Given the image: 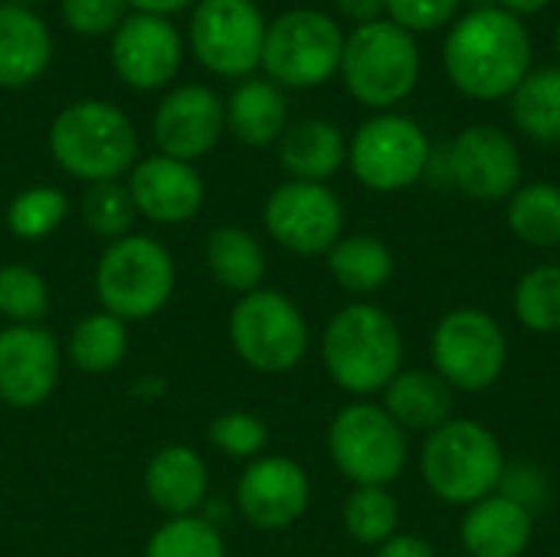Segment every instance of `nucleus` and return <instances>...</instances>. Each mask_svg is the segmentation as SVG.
Returning a JSON list of instances; mask_svg holds the SVG:
<instances>
[{"instance_id":"nucleus-39","label":"nucleus","mask_w":560,"mask_h":557,"mask_svg":"<svg viewBox=\"0 0 560 557\" xmlns=\"http://www.w3.org/2000/svg\"><path fill=\"white\" fill-rule=\"evenodd\" d=\"M463 0H387V20L407 33H433L459 16Z\"/></svg>"},{"instance_id":"nucleus-7","label":"nucleus","mask_w":560,"mask_h":557,"mask_svg":"<svg viewBox=\"0 0 560 557\" xmlns=\"http://www.w3.org/2000/svg\"><path fill=\"white\" fill-rule=\"evenodd\" d=\"M345 30L315 7H292L269 20L262 69L279 89H318L341 72Z\"/></svg>"},{"instance_id":"nucleus-10","label":"nucleus","mask_w":560,"mask_h":557,"mask_svg":"<svg viewBox=\"0 0 560 557\" xmlns=\"http://www.w3.org/2000/svg\"><path fill=\"white\" fill-rule=\"evenodd\" d=\"M269 20L256 0H197L187 16L194 59L220 79H249L262 66Z\"/></svg>"},{"instance_id":"nucleus-12","label":"nucleus","mask_w":560,"mask_h":557,"mask_svg":"<svg viewBox=\"0 0 560 557\" xmlns=\"http://www.w3.org/2000/svg\"><path fill=\"white\" fill-rule=\"evenodd\" d=\"M433 371L466 394L489 391L509 364V338L495 315L482 309H453L446 312L430 338Z\"/></svg>"},{"instance_id":"nucleus-21","label":"nucleus","mask_w":560,"mask_h":557,"mask_svg":"<svg viewBox=\"0 0 560 557\" xmlns=\"http://www.w3.org/2000/svg\"><path fill=\"white\" fill-rule=\"evenodd\" d=\"M144 492L151 506L167 519L197 515V509L207 502L210 492V469L197 450L171 443L148 460Z\"/></svg>"},{"instance_id":"nucleus-30","label":"nucleus","mask_w":560,"mask_h":557,"mask_svg":"<svg viewBox=\"0 0 560 557\" xmlns=\"http://www.w3.org/2000/svg\"><path fill=\"white\" fill-rule=\"evenodd\" d=\"M505 220L509 230L525 246H538V250L560 246V187L551 181L522 184L509 197Z\"/></svg>"},{"instance_id":"nucleus-13","label":"nucleus","mask_w":560,"mask_h":557,"mask_svg":"<svg viewBox=\"0 0 560 557\" xmlns=\"http://www.w3.org/2000/svg\"><path fill=\"white\" fill-rule=\"evenodd\" d=\"M266 233L295 256H328L345 236V207L328 184L285 181L262 207Z\"/></svg>"},{"instance_id":"nucleus-2","label":"nucleus","mask_w":560,"mask_h":557,"mask_svg":"<svg viewBox=\"0 0 560 557\" xmlns=\"http://www.w3.org/2000/svg\"><path fill=\"white\" fill-rule=\"evenodd\" d=\"M52 161L82 184L121 181L141 161L135 121L112 102L79 98L49 125Z\"/></svg>"},{"instance_id":"nucleus-3","label":"nucleus","mask_w":560,"mask_h":557,"mask_svg":"<svg viewBox=\"0 0 560 557\" xmlns=\"http://www.w3.org/2000/svg\"><path fill=\"white\" fill-rule=\"evenodd\" d=\"M322 361L345 394H384V387L404 371V335L381 305L351 302L325 325Z\"/></svg>"},{"instance_id":"nucleus-14","label":"nucleus","mask_w":560,"mask_h":557,"mask_svg":"<svg viewBox=\"0 0 560 557\" xmlns=\"http://www.w3.org/2000/svg\"><path fill=\"white\" fill-rule=\"evenodd\" d=\"M108 62L128 89L158 92L184 66V33L171 16L128 13L108 36Z\"/></svg>"},{"instance_id":"nucleus-5","label":"nucleus","mask_w":560,"mask_h":557,"mask_svg":"<svg viewBox=\"0 0 560 557\" xmlns=\"http://www.w3.org/2000/svg\"><path fill=\"white\" fill-rule=\"evenodd\" d=\"M420 46L413 33L394 20H374L354 26L345 36L341 79L354 102L374 112H390L400 105L420 82Z\"/></svg>"},{"instance_id":"nucleus-45","label":"nucleus","mask_w":560,"mask_h":557,"mask_svg":"<svg viewBox=\"0 0 560 557\" xmlns=\"http://www.w3.org/2000/svg\"><path fill=\"white\" fill-rule=\"evenodd\" d=\"M555 53H558V59H560V23H558V30H555Z\"/></svg>"},{"instance_id":"nucleus-36","label":"nucleus","mask_w":560,"mask_h":557,"mask_svg":"<svg viewBox=\"0 0 560 557\" xmlns=\"http://www.w3.org/2000/svg\"><path fill=\"white\" fill-rule=\"evenodd\" d=\"M135 204L128 194V184L121 181H102V184H89L85 197H82V220L85 227L98 236V240H121L131 233L135 227Z\"/></svg>"},{"instance_id":"nucleus-31","label":"nucleus","mask_w":560,"mask_h":557,"mask_svg":"<svg viewBox=\"0 0 560 557\" xmlns=\"http://www.w3.org/2000/svg\"><path fill=\"white\" fill-rule=\"evenodd\" d=\"M341 522H345V532L358 545L377 548L397 535L400 506L390 496V489H384V486H354V492L345 499Z\"/></svg>"},{"instance_id":"nucleus-20","label":"nucleus","mask_w":560,"mask_h":557,"mask_svg":"<svg viewBox=\"0 0 560 557\" xmlns=\"http://www.w3.org/2000/svg\"><path fill=\"white\" fill-rule=\"evenodd\" d=\"M459 538L469 557H522L535 538V512L492 492L466 509Z\"/></svg>"},{"instance_id":"nucleus-15","label":"nucleus","mask_w":560,"mask_h":557,"mask_svg":"<svg viewBox=\"0 0 560 557\" xmlns=\"http://www.w3.org/2000/svg\"><path fill=\"white\" fill-rule=\"evenodd\" d=\"M223 131H226L223 98L203 82H184L164 92L151 118V138L158 144V154L187 164L207 158L220 144Z\"/></svg>"},{"instance_id":"nucleus-4","label":"nucleus","mask_w":560,"mask_h":557,"mask_svg":"<svg viewBox=\"0 0 560 557\" xmlns=\"http://www.w3.org/2000/svg\"><path fill=\"white\" fill-rule=\"evenodd\" d=\"M505 450L499 437L479 420H446L427 433L420 453V476L427 489L446 506H476L499 492L505 476Z\"/></svg>"},{"instance_id":"nucleus-26","label":"nucleus","mask_w":560,"mask_h":557,"mask_svg":"<svg viewBox=\"0 0 560 557\" xmlns=\"http://www.w3.org/2000/svg\"><path fill=\"white\" fill-rule=\"evenodd\" d=\"M203 263H207V272L213 276V282L236 295H249V292L262 289L266 250L256 240V233H249L243 227H233V223L217 227L203 243Z\"/></svg>"},{"instance_id":"nucleus-44","label":"nucleus","mask_w":560,"mask_h":557,"mask_svg":"<svg viewBox=\"0 0 560 557\" xmlns=\"http://www.w3.org/2000/svg\"><path fill=\"white\" fill-rule=\"evenodd\" d=\"M551 0H499L502 10L515 13V16H532V13H541Z\"/></svg>"},{"instance_id":"nucleus-22","label":"nucleus","mask_w":560,"mask_h":557,"mask_svg":"<svg viewBox=\"0 0 560 557\" xmlns=\"http://www.w3.org/2000/svg\"><path fill=\"white\" fill-rule=\"evenodd\" d=\"M52 62V33L23 3H0V89L33 85Z\"/></svg>"},{"instance_id":"nucleus-42","label":"nucleus","mask_w":560,"mask_h":557,"mask_svg":"<svg viewBox=\"0 0 560 557\" xmlns=\"http://www.w3.org/2000/svg\"><path fill=\"white\" fill-rule=\"evenodd\" d=\"M335 7L354 26H364V23H374V20L387 16V0H335Z\"/></svg>"},{"instance_id":"nucleus-29","label":"nucleus","mask_w":560,"mask_h":557,"mask_svg":"<svg viewBox=\"0 0 560 557\" xmlns=\"http://www.w3.org/2000/svg\"><path fill=\"white\" fill-rule=\"evenodd\" d=\"M509 102L522 135L538 144H560V66L532 69Z\"/></svg>"},{"instance_id":"nucleus-24","label":"nucleus","mask_w":560,"mask_h":557,"mask_svg":"<svg viewBox=\"0 0 560 557\" xmlns=\"http://www.w3.org/2000/svg\"><path fill=\"white\" fill-rule=\"evenodd\" d=\"M276 151L289 181L325 184L341 171V164H348V138L325 118H302L289 125L276 141Z\"/></svg>"},{"instance_id":"nucleus-37","label":"nucleus","mask_w":560,"mask_h":557,"mask_svg":"<svg viewBox=\"0 0 560 557\" xmlns=\"http://www.w3.org/2000/svg\"><path fill=\"white\" fill-rule=\"evenodd\" d=\"M207 437H210V443L223 456L253 463V460L262 456V450L269 443V427L253 410H226V414H220V417L210 420Z\"/></svg>"},{"instance_id":"nucleus-32","label":"nucleus","mask_w":560,"mask_h":557,"mask_svg":"<svg viewBox=\"0 0 560 557\" xmlns=\"http://www.w3.org/2000/svg\"><path fill=\"white\" fill-rule=\"evenodd\" d=\"M69 217V197L59 187L36 184L20 190L7 207V230L23 243H39L52 236Z\"/></svg>"},{"instance_id":"nucleus-41","label":"nucleus","mask_w":560,"mask_h":557,"mask_svg":"<svg viewBox=\"0 0 560 557\" xmlns=\"http://www.w3.org/2000/svg\"><path fill=\"white\" fill-rule=\"evenodd\" d=\"M374 557H436V552H433L430 542H423L417 535H400L397 532L394 538L377 545V555Z\"/></svg>"},{"instance_id":"nucleus-17","label":"nucleus","mask_w":560,"mask_h":557,"mask_svg":"<svg viewBox=\"0 0 560 557\" xmlns=\"http://www.w3.org/2000/svg\"><path fill=\"white\" fill-rule=\"evenodd\" d=\"M62 374V345L43 325L0 328V404L33 410L52 397Z\"/></svg>"},{"instance_id":"nucleus-38","label":"nucleus","mask_w":560,"mask_h":557,"mask_svg":"<svg viewBox=\"0 0 560 557\" xmlns=\"http://www.w3.org/2000/svg\"><path fill=\"white\" fill-rule=\"evenodd\" d=\"M128 13L125 0H59L62 23L79 36H112Z\"/></svg>"},{"instance_id":"nucleus-19","label":"nucleus","mask_w":560,"mask_h":557,"mask_svg":"<svg viewBox=\"0 0 560 557\" xmlns=\"http://www.w3.org/2000/svg\"><path fill=\"white\" fill-rule=\"evenodd\" d=\"M128 194L138 217L158 227H177L194 220L207 200V187L197 164L167 154L141 158L128 174Z\"/></svg>"},{"instance_id":"nucleus-6","label":"nucleus","mask_w":560,"mask_h":557,"mask_svg":"<svg viewBox=\"0 0 560 557\" xmlns=\"http://www.w3.org/2000/svg\"><path fill=\"white\" fill-rule=\"evenodd\" d=\"M177 266L164 243L128 233L108 243L95 263V299L102 312L128 322L154 318L174 295Z\"/></svg>"},{"instance_id":"nucleus-40","label":"nucleus","mask_w":560,"mask_h":557,"mask_svg":"<svg viewBox=\"0 0 560 557\" xmlns=\"http://www.w3.org/2000/svg\"><path fill=\"white\" fill-rule=\"evenodd\" d=\"M509 499H515L518 506H525L528 512L541 509L548 502V483L545 473L532 463H509L502 486H499Z\"/></svg>"},{"instance_id":"nucleus-27","label":"nucleus","mask_w":560,"mask_h":557,"mask_svg":"<svg viewBox=\"0 0 560 557\" xmlns=\"http://www.w3.org/2000/svg\"><path fill=\"white\" fill-rule=\"evenodd\" d=\"M125 355H128V325L102 309L82 315L62 345V358L75 371L92 378L112 374L125 361Z\"/></svg>"},{"instance_id":"nucleus-8","label":"nucleus","mask_w":560,"mask_h":557,"mask_svg":"<svg viewBox=\"0 0 560 557\" xmlns=\"http://www.w3.org/2000/svg\"><path fill=\"white\" fill-rule=\"evenodd\" d=\"M236 358L256 374H289L308 355V322L302 309L279 289L240 295L226 322Z\"/></svg>"},{"instance_id":"nucleus-35","label":"nucleus","mask_w":560,"mask_h":557,"mask_svg":"<svg viewBox=\"0 0 560 557\" xmlns=\"http://www.w3.org/2000/svg\"><path fill=\"white\" fill-rule=\"evenodd\" d=\"M49 312V282L26 263L0 266V315L10 325H39Z\"/></svg>"},{"instance_id":"nucleus-16","label":"nucleus","mask_w":560,"mask_h":557,"mask_svg":"<svg viewBox=\"0 0 560 557\" xmlns=\"http://www.w3.org/2000/svg\"><path fill=\"white\" fill-rule=\"evenodd\" d=\"M522 151L495 125H469L450 144V177L472 200H509L522 187Z\"/></svg>"},{"instance_id":"nucleus-25","label":"nucleus","mask_w":560,"mask_h":557,"mask_svg":"<svg viewBox=\"0 0 560 557\" xmlns=\"http://www.w3.org/2000/svg\"><path fill=\"white\" fill-rule=\"evenodd\" d=\"M456 391L436 374L423 368H404L384 387V410L404 433H433L446 420H453Z\"/></svg>"},{"instance_id":"nucleus-23","label":"nucleus","mask_w":560,"mask_h":557,"mask_svg":"<svg viewBox=\"0 0 560 557\" xmlns=\"http://www.w3.org/2000/svg\"><path fill=\"white\" fill-rule=\"evenodd\" d=\"M226 131L246 148H269L289 128V98L272 79H240L223 102Z\"/></svg>"},{"instance_id":"nucleus-9","label":"nucleus","mask_w":560,"mask_h":557,"mask_svg":"<svg viewBox=\"0 0 560 557\" xmlns=\"http://www.w3.org/2000/svg\"><path fill=\"white\" fill-rule=\"evenodd\" d=\"M328 456L351 486H390L404 476L410 450L407 433L381 404L354 401L328 427Z\"/></svg>"},{"instance_id":"nucleus-33","label":"nucleus","mask_w":560,"mask_h":557,"mask_svg":"<svg viewBox=\"0 0 560 557\" xmlns=\"http://www.w3.org/2000/svg\"><path fill=\"white\" fill-rule=\"evenodd\" d=\"M515 318L538 335L560 332V266H535L515 286Z\"/></svg>"},{"instance_id":"nucleus-43","label":"nucleus","mask_w":560,"mask_h":557,"mask_svg":"<svg viewBox=\"0 0 560 557\" xmlns=\"http://www.w3.org/2000/svg\"><path fill=\"white\" fill-rule=\"evenodd\" d=\"M131 13H154V16H174L190 10L197 0H125Z\"/></svg>"},{"instance_id":"nucleus-1","label":"nucleus","mask_w":560,"mask_h":557,"mask_svg":"<svg viewBox=\"0 0 560 557\" xmlns=\"http://www.w3.org/2000/svg\"><path fill=\"white\" fill-rule=\"evenodd\" d=\"M443 69L476 102L512 98L532 72V33L522 16L502 7H476L453 20L443 43Z\"/></svg>"},{"instance_id":"nucleus-11","label":"nucleus","mask_w":560,"mask_h":557,"mask_svg":"<svg viewBox=\"0 0 560 557\" xmlns=\"http://www.w3.org/2000/svg\"><path fill=\"white\" fill-rule=\"evenodd\" d=\"M430 138L410 115L377 112L348 141L351 174L374 194H400L430 167Z\"/></svg>"},{"instance_id":"nucleus-34","label":"nucleus","mask_w":560,"mask_h":557,"mask_svg":"<svg viewBox=\"0 0 560 557\" xmlns=\"http://www.w3.org/2000/svg\"><path fill=\"white\" fill-rule=\"evenodd\" d=\"M144 557H226L223 535L200 515L167 519L144 545Z\"/></svg>"},{"instance_id":"nucleus-28","label":"nucleus","mask_w":560,"mask_h":557,"mask_svg":"<svg viewBox=\"0 0 560 557\" xmlns=\"http://www.w3.org/2000/svg\"><path fill=\"white\" fill-rule=\"evenodd\" d=\"M331 279L351 295H374L394 279V253L371 233L341 236L328 253Z\"/></svg>"},{"instance_id":"nucleus-18","label":"nucleus","mask_w":560,"mask_h":557,"mask_svg":"<svg viewBox=\"0 0 560 557\" xmlns=\"http://www.w3.org/2000/svg\"><path fill=\"white\" fill-rule=\"evenodd\" d=\"M312 502L308 473L289 456L253 460L236 483V509L259 532L292 529Z\"/></svg>"}]
</instances>
